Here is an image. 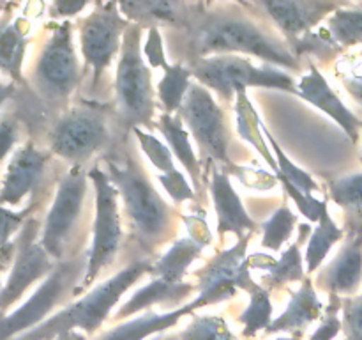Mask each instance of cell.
<instances>
[{
    "instance_id": "cell-39",
    "label": "cell",
    "mask_w": 362,
    "mask_h": 340,
    "mask_svg": "<svg viewBox=\"0 0 362 340\" xmlns=\"http://www.w3.org/2000/svg\"><path fill=\"white\" fill-rule=\"evenodd\" d=\"M276 179L281 183L285 193L288 195L293 202H296V205H297V209H299L300 215H303L306 220H310V222L318 223L322 212H324V209L329 205L327 198L320 200V198H315L313 195H308V193H304V191L297 190L293 184H290L288 181L283 179V177H276Z\"/></svg>"
},
{
    "instance_id": "cell-11",
    "label": "cell",
    "mask_w": 362,
    "mask_h": 340,
    "mask_svg": "<svg viewBox=\"0 0 362 340\" xmlns=\"http://www.w3.org/2000/svg\"><path fill=\"white\" fill-rule=\"evenodd\" d=\"M198 145V154L207 169L216 165L223 172L237 169L232 158V133L225 110L216 101L214 94L202 84L191 85L182 106L177 112Z\"/></svg>"
},
{
    "instance_id": "cell-45",
    "label": "cell",
    "mask_w": 362,
    "mask_h": 340,
    "mask_svg": "<svg viewBox=\"0 0 362 340\" xmlns=\"http://www.w3.org/2000/svg\"><path fill=\"white\" fill-rule=\"evenodd\" d=\"M182 222L186 223V229L189 232L191 239H194L197 243L204 244L205 248L212 244V234L209 229L207 216L202 208H197V211L193 215H182Z\"/></svg>"
},
{
    "instance_id": "cell-18",
    "label": "cell",
    "mask_w": 362,
    "mask_h": 340,
    "mask_svg": "<svg viewBox=\"0 0 362 340\" xmlns=\"http://www.w3.org/2000/svg\"><path fill=\"white\" fill-rule=\"evenodd\" d=\"M297 96L306 99L310 105L331 117L339 128L346 133V137L357 144L362 131V119L356 115L345 103L341 101L334 89L329 85L327 78L315 66V62L308 64V71L300 76L297 84Z\"/></svg>"
},
{
    "instance_id": "cell-38",
    "label": "cell",
    "mask_w": 362,
    "mask_h": 340,
    "mask_svg": "<svg viewBox=\"0 0 362 340\" xmlns=\"http://www.w3.org/2000/svg\"><path fill=\"white\" fill-rule=\"evenodd\" d=\"M341 307L343 298L329 296V303L325 305L320 324L317 326V329L311 333L308 340H334L343 332Z\"/></svg>"
},
{
    "instance_id": "cell-22",
    "label": "cell",
    "mask_w": 362,
    "mask_h": 340,
    "mask_svg": "<svg viewBox=\"0 0 362 340\" xmlns=\"http://www.w3.org/2000/svg\"><path fill=\"white\" fill-rule=\"evenodd\" d=\"M197 310H200V308L197 307L194 300L187 301L184 307L163 312V314L147 310L144 314L134 315L129 321L117 322L115 326L103 332L95 340H147L158 333L172 329L180 319H184L186 315H193Z\"/></svg>"
},
{
    "instance_id": "cell-20",
    "label": "cell",
    "mask_w": 362,
    "mask_h": 340,
    "mask_svg": "<svg viewBox=\"0 0 362 340\" xmlns=\"http://www.w3.org/2000/svg\"><path fill=\"white\" fill-rule=\"evenodd\" d=\"M197 296V285L193 282H180L170 283L161 278H154L147 285L140 287L115 314L112 315L113 322H122L127 317H134L141 312L151 310L156 305L163 307H175L180 308L187 303L189 298Z\"/></svg>"
},
{
    "instance_id": "cell-37",
    "label": "cell",
    "mask_w": 362,
    "mask_h": 340,
    "mask_svg": "<svg viewBox=\"0 0 362 340\" xmlns=\"http://www.w3.org/2000/svg\"><path fill=\"white\" fill-rule=\"evenodd\" d=\"M131 133L134 135V138H136L138 145L141 147L144 154L147 156L148 162L159 170V174L175 172L177 165L175 162H173V154L165 142L159 140L156 135L145 131L144 128H134Z\"/></svg>"
},
{
    "instance_id": "cell-6",
    "label": "cell",
    "mask_w": 362,
    "mask_h": 340,
    "mask_svg": "<svg viewBox=\"0 0 362 340\" xmlns=\"http://www.w3.org/2000/svg\"><path fill=\"white\" fill-rule=\"evenodd\" d=\"M88 179L94 190V218L92 236L88 244L87 273L78 294H85L101 278H108L110 268L117 264L124 244L122 212H120L119 191L106 176L101 163H94L88 169Z\"/></svg>"
},
{
    "instance_id": "cell-10",
    "label": "cell",
    "mask_w": 362,
    "mask_h": 340,
    "mask_svg": "<svg viewBox=\"0 0 362 340\" xmlns=\"http://www.w3.org/2000/svg\"><path fill=\"white\" fill-rule=\"evenodd\" d=\"M49 152L71 166L83 165L112 145L110 115L98 103H78L64 110L48 135Z\"/></svg>"
},
{
    "instance_id": "cell-4",
    "label": "cell",
    "mask_w": 362,
    "mask_h": 340,
    "mask_svg": "<svg viewBox=\"0 0 362 340\" xmlns=\"http://www.w3.org/2000/svg\"><path fill=\"white\" fill-rule=\"evenodd\" d=\"M154 259L129 262L122 266L113 276L92 287L80 300L60 308L57 314L46 319L42 324L25 333L16 340H53L67 332H81L92 335L98 332L106 319L112 315L120 298L145 275H152Z\"/></svg>"
},
{
    "instance_id": "cell-26",
    "label": "cell",
    "mask_w": 362,
    "mask_h": 340,
    "mask_svg": "<svg viewBox=\"0 0 362 340\" xmlns=\"http://www.w3.org/2000/svg\"><path fill=\"white\" fill-rule=\"evenodd\" d=\"M204 248V244L197 243L189 236L179 237L170 244L165 254L156 259L152 264V275L154 278H161L170 283L184 282L187 269L200 257Z\"/></svg>"
},
{
    "instance_id": "cell-46",
    "label": "cell",
    "mask_w": 362,
    "mask_h": 340,
    "mask_svg": "<svg viewBox=\"0 0 362 340\" xmlns=\"http://www.w3.org/2000/svg\"><path fill=\"white\" fill-rule=\"evenodd\" d=\"M87 6L88 2H85V0H78V2H74V0H59V2H53L49 6V16L62 18V21H66L67 18L78 16Z\"/></svg>"
},
{
    "instance_id": "cell-5",
    "label": "cell",
    "mask_w": 362,
    "mask_h": 340,
    "mask_svg": "<svg viewBox=\"0 0 362 340\" xmlns=\"http://www.w3.org/2000/svg\"><path fill=\"white\" fill-rule=\"evenodd\" d=\"M144 27L131 23L122 39L115 69V119L122 130L156 126V91L152 71L141 53Z\"/></svg>"
},
{
    "instance_id": "cell-50",
    "label": "cell",
    "mask_w": 362,
    "mask_h": 340,
    "mask_svg": "<svg viewBox=\"0 0 362 340\" xmlns=\"http://www.w3.org/2000/svg\"><path fill=\"white\" fill-rule=\"evenodd\" d=\"M152 340H166V336H158V339H152Z\"/></svg>"
},
{
    "instance_id": "cell-7",
    "label": "cell",
    "mask_w": 362,
    "mask_h": 340,
    "mask_svg": "<svg viewBox=\"0 0 362 340\" xmlns=\"http://www.w3.org/2000/svg\"><path fill=\"white\" fill-rule=\"evenodd\" d=\"M87 251L69 261L59 262L30 298H27L11 314H4L0 317V340L20 339L52 317L55 308H64V305H69V301L78 296L81 280L87 273Z\"/></svg>"
},
{
    "instance_id": "cell-48",
    "label": "cell",
    "mask_w": 362,
    "mask_h": 340,
    "mask_svg": "<svg viewBox=\"0 0 362 340\" xmlns=\"http://www.w3.org/2000/svg\"><path fill=\"white\" fill-rule=\"evenodd\" d=\"M14 89H16L14 84H4V81L0 80V108H2L4 103L14 94Z\"/></svg>"
},
{
    "instance_id": "cell-29",
    "label": "cell",
    "mask_w": 362,
    "mask_h": 340,
    "mask_svg": "<svg viewBox=\"0 0 362 340\" xmlns=\"http://www.w3.org/2000/svg\"><path fill=\"white\" fill-rule=\"evenodd\" d=\"M343 237H345V230L334 222L327 205L322 212L317 227H313V232H311L310 239L306 243L304 266H306L308 275H313L322 268L327 255L331 254V250L339 241H343Z\"/></svg>"
},
{
    "instance_id": "cell-17",
    "label": "cell",
    "mask_w": 362,
    "mask_h": 340,
    "mask_svg": "<svg viewBox=\"0 0 362 340\" xmlns=\"http://www.w3.org/2000/svg\"><path fill=\"white\" fill-rule=\"evenodd\" d=\"M52 152L39 149L34 142H27L16 149L4 174L0 186V205H20L32 197L45 181Z\"/></svg>"
},
{
    "instance_id": "cell-32",
    "label": "cell",
    "mask_w": 362,
    "mask_h": 340,
    "mask_svg": "<svg viewBox=\"0 0 362 340\" xmlns=\"http://www.w3.org/2000/svg\"><path fill=\"white\" fill-rule=\"evenodd\" d=\"M237 321L243 324L240 335L244 339H253L260 332H265L272 324V321H274V307H272L271 290L258 283L250 293V305L237 317Z\"/></svg>"
},
{
    "instance_id": "cell-43",
    "label": "cell",
    "mask_w": 362,
    "mask_h": 340,
    "mask_svg": "<svg viewBox=\"0 0 362 340\" xmlns=\"http://www.w3.org/2000/svg\"><path fill=\"white\" fill-rule=\"evenodd\" d=\"M341 319L345 340H362V294L343 298Z\"/></svg>"
},
{
    "instance_id": "cell-1",
    "label": "cell",
    "mask_w": 362,
    "mask_h": 340,
    "mask_svg": "<svg viewBox=\"0 0 362 340\" xmlns=\"http://www.w3.org/2000/svg\"><path fill=\"white\" fill-rule=\"evenodd\" d=\"M184 32V53L191 60L214 55L258 57L265 64L300 71V60L264 13L253 14L246 4H191Z\"/></svg>"
},
{
    "instance_id": "cell-15",
    "label": "cell",
    "mask_w": 362,
    "mask_h": 340,
    "mask_svg": "<svg viewBox=\"0 0 362 340\" xmlns=\"http://www.w3.org/2000/svg\"><path fill=\"white\" fill-rule=\"evenodd\" d=\"M255 6L285 38L292 52L300 39L310 34L311 28L317 27L320 21L341 7L339 4L320 2V0H267V2H257Z\"/></svg>"
},
{
    "instance_id": "cell-21",
    "label": "cell",
    "mask_w": 362,
    "mask_h": 340,
    "mask_svg": "<svg viewBox=\"0 0 362 340\" xmlns=\"http://www.w3.org/2000/svg\"><path fill=\"white\" fill-rule=\"evenodd\" d=\"M324 303L318 298L317 287L311 276H306L299 289L292 294L285 312L272 321L265 329V335H278V333H292L303 335L317 319L324 315Z\"/></svg>"
},
{
    "instance_id": "cell-13",
    "label": "cell",
    "mask_w": 362,
    "mask_h": 340,
    "mask_svg": "<svg viewBox=\"0 0 362 340\" xmlns=\"http://www.w3.org/2000/svg\"><path fill=\"white\" fill-rule=\"evenodd\" d=\"M251 237L253 234H247L230 248L219 250L204 268L193 273L197 285L193 300L198 308L232 300L239 289L250 294L258 285L251 276V257L247 255Z\"/></svg>"
},
{
    "instance_id": "cell-49",
    "label": "cell",
    "mask_w": 362,
    "mask_h": 340,
    "mask_svg": "<svg viewBox=\"0 0 362 340\" xmlns=\"http://www.w3.org/2000/svg\"><path fill=\"white\" fill-rule=\"evenodd\" d=\"M303 339V335H290V336H279V339L276 340H300Z\"/></svg>"
},
{
    "instance_id": "cell-36",
    "label": "cell",
    "mask_w": 362,
    "mask_h": 340,
    "mask_svg": "<svg viewBox=\"0 0 362 340\" xmlns=\"http://www.w3.org/2000/svg\"><path fill=\"white\" fill-rule=\"evenodd\" d=\"M180 340H239L221 315H194L180 332Z\"/></svg>"
},
{
    "instance_id": "cell-27",
    "label": "cell",
    "mask_w": 362,
    "mask_h": 340,
    "mask_svg": "<svg viewBox=\"0 0 362 340\" xmlns=\"http://www.w3.org/2000/svg\"><path fill=\"white\" fill-rule=\"evenodd\" d=\"M235 119H237V133L240 135L244 142L251 145L255 151H258V154L267 162L269 169L278 172V163H276L274 152H272L271 145L265 140L264 131H262V120L258 115L257 108L251 103L247 91L237 92L235 96Z\"/></svg>"
},
{
    "instance_id": "cell-53",
    "label": "cell",
    "mask_w": 362,
    "mask_h": 340,
    "mask_svg": "<svg viewBox=\"0 0 362 340\" xmlns=\"http://www.w3.org/2000/svg\"><path fill=\"white\" fill-rule=\"evenodd\" d=\"M2 315H4V312H0V317H2Z\"/></svg>"
},
{
    "instance_id": "cell-25",
    "label": "cell",
    "mask_w": 362,
    "mask_h": 340,
    "mask_svg": "<svg viewBox=\"0 0 362 340\" xmlns=\"http://www.w3.org/2000/svg\"><path fill=\"white\" fill-rule=\"evenodd\" d=\"M297 230H299V237H297L296 243L290 244L283 251L281 259H278L274 266L267 271V275H264L265 289L279 290L288 285V283L303 282L306 278L304 276L306 266H304V255L300 248H303L304 243H308L311 232H313V227H310V223H300Z\"/></svg>"
},
{
    "instance_id": "cell-51",
    "label": "cell",
    "mask_w": 362,
    "mask_h": 340,
    "mask_svg": "<svg viewBox=\"0 0 362 340\" xmlns=\"http://www.w3.org/2000/svg\"><path fill=\"white\" fill-rule=\"evenodd\" d=\"M166 340H173V336H166Z\"/></svg>"
},
{
    "instance_id": "cell-19",
    "label": "cell",
    "mask_w": 362,
    "mask_h": 340,
    "mask_svg": "<svg viewBox=\"0 0 362 340\" xmlns=\"http://www.w3.org/2000/svg\"><path fill=\"white\" fill-rule=\"evenodd\" d=\"M211 170V181L207 188L212 195L216 218H218V236L219 239L226 234H235L237 237H244L247 234L258 232L260 225L250 216L247 209L244 208L243 198L233 188L230 176L223 172L219 166L209 165Z\"/></svg>"
},
{
    "instance_id": "cell-3",
    "label": "cell",
    "mask_w": 362,
    "mask_h": 340,
    "mask_svg": "<svg viewBox=\"0 0 362 340\" xmlns=\"http://www.w3.org/2000/svg\"><path fill=\"white\" fill-rule=\"evenodd\" d=\"M90 188L88 169L83 165L69 166L57 184L39 236L42 248L57 264L88 250L87 236L92 234L88 223L94 208Z\"/></svg>"
},
{
    "instance_id": "cell-23",
    "label": "cell",
    "mask_w": 362,
    "mask_h": 340,
    "mask_svg": "<svg viewBox=\"0 0 362 340\" xmlns=\"http://www.w3.org/2000/svg\"><path fill=\"white\" fill-rule=\"evenodd\" d=\"M156 128L161 131L165 137L166 145L172 151L173 158L179 159L182 166L186 169L187 176H189L191 184H193L194 191H197V198L204 202L205 198V183H204V169H202V159L198 158L194 152L193 144H191V135L187 128L184 126L182 119L177 113H159L156 119Z\"/></svg>"
},
{
    "instance_id": "cell-41",
    "label": "cell",
    "mask_w": 362,
    "mask_h": 340,
    "mask_svg": "<svg viewBox=\"0 0 362 340\" xmlns=\"http://www.w3.org/2000/svg\"><path fill=\"white\" fill-rule=\"evenodd\" d=\"M156 179L161 183L173 204L180 205L187 200H197V191H194L193 184H191V181H187V177L179 169L172 174H158Z\"/></svg>"
},
{
    "instance_id": "cell-24",
    "label": "cell",
    "mask_w": 362,
    "mask_h": 340,
    "mask_svg": "<svg viewBox=\"0 0 362 340\" xmlns=\"http://www.w3.org/2000/svg\"><path fill=\"white\" fill-rule=\"evenodd\" d=\"M189 6L191 4L172 2V0L119 2L120 13L126 20L147 28L158 23H168L170 27L180 28L189 16Z\"/></svg>"
},
{
    "instance_id": "cell-16",
    "label": "cell",
    "mask_w": 362,
    "mask_h": 340,
    "mask_svg": "<svg viewBox=\"0 0 362 340\" xmlns=\"http://www.w3.org/2000/svg\"><path fill=\"white\" fill-rule=\"evenodd\" d=\"M313 282L329 296H357L362 285V227L346 230L338 255L315 273Z\"/></svg>"
},
{
    "instance_id": "cell-31",
    "label": "cell",
    "mask_w": 362,
    "mask_h": 340,
    "mask_svg": "<svg viewBox=\"0 0 362 340\" xmlns=\"http://www.w3.org/2000/svg\"><path fill=\"white\" fill-rule=\"evenodd\" d=\"M327 191L336 205L346 212L349 229L362 227V172L331 181Z\"/></svg>"
},
{
    "instance_id": "cell-47",
    "label": "cell",
    "mask_w": 362,
    "mask_h": 340,
    "mask_svg": "<svg viewBox=\"0 0 362 340\" xmlns=\"http://www.w3.org/2000/svg\"><path fill=\"white\" fill-rule=\"evenodd\" d=\"M343 84H345L346 91L356 98V101L362 105V59L350 69L349 76L343 78Z\"/></svg>"
},
{
    "instance_id": "cell-9",
    "label": "cell",
    "mask_w": 362,
    "mask_h": 340,
    "mask_svg": "<svg viewBox=\"0 0 362 340\" xmlns=\"http://www.w3.org/2000/svg\"><path fill=\"white\" fill-rule=\"evenodd\" d=\"M83 76V66L74 48L73 23L69 20L55 23L35 57L32 85L48 105L66 106Z\"/></svg>"
},
{
    "instance_id": "cell-12",
    "label": "cell",
    "mask_w": 362,
    "mask_h": 340,
    "mask_svg": "<svg viewBox=\"0 0 362 340\" xmlns=\"http://www.w3.org/2000/svg\"><path fill=\"white\" fill-rule=\"evenodd\" d=\"M131 21L120 13L119 2H98L78 23L83 71L92 74L90 87L99 89L106 71L119 59L122 39Z\"/></svg>"
},
{
    "instance_id": "cell-33",
    "label": "cell",
    "mask_w": 362,
    "mask_h": 340,
    "mask_svg": "<svg viewBox=\"0 0 362 340\" xmlns=\"http://www.w3.org/2000/svg\"><path fill=\"white\" fill-rule=\"evenodd\" d=\"M327 32L339 48L362 45V9L339 7L327 18Z\"/></svg>"
},
{
    "instance_id": "cell-8",
    "label": "cell",
    "mask_w": 362,
    "mask_h": 340,
    "mask_svg": "<svg viewBox=\"0 0 362 340\" xmlns=\"http://www.w3.org/2000/svg\"><path fill=\"white\" fill-rule=\"evenodd\" d=\"M198 84L216 92L223 103L235 101L237 92L247 89H276L297 94V84L281 67L264 64L255 66L240 55H214L191 60L186 64Z\"/></svg>"
},
{
    "instance_id": "cell-14",
    "label": "cell",
    "mask_w": 362,
    "mask_h": 340,
    "mask_svg": "<svg viewBox=\"0 0 362 340\" xmlns=\"http://www.w3.org/2000/svg\"><path fill=\"white\" fill-rule=\"evenodd\" d=\"M41 227L37 220L28 218L16 236L9 276L0 289V312L4 314L7 308L16 305L34 283L48 278L49 273L57 268V262L39 241Z\"/></svg>"
},
{
    "instance_id": "cell-34",
    "label": "cell",
    "mask_w": 362,
    "mask_h": 340,
    "mask_svg": "<svg viewBox=\"0 0 362 340\" xmlns=\"http://www.w3.org/2000/svg\"><path fill=\"white\" fill-rule=\"evenodd\" d=\"M297 225V216L293 215L288 204H281L269 220L260 225L262 246L271 251H279L292 237Z\"/></svg>"
},
{
    "instance_id": "cell-52",
    "label": "cell",
    "mask_w": 362,
    "mask_h": 340,
    "mask_svg": "<svg viewBox=\"0 0 362 340\" xmlns=\"http://www.w3.org/2000/svg\"><path fill=\"white\" fill-rule=\"evenodd\" d=\"M0 273H2V269H0ZM0 289H2V283H0Z\"/></svg>"
},
{
    "instance_id": "cell-40",
    "label": "cell",
    "mask_w": 362,
    "mask_h": 340,
    "mask_svg": "<svg viewBox=\"0 0 362 340\" xmlns=\"http://www.w3.org/2000/svg\"><path fill=\"white\" fill-rule=\"evenodd\" d=\"M141 53H144V59L147 62V66L151 69H163L170 66L168 57H166L165 50V39H163L161 28L158 25H152L147 28V34H145V42L141 46Z\"/></svg>"
},
{
    "instance_id": "cell-2",
    "label": "cell",
    "mask_w": 362,
    "mask_h": 340,
    "mask_svg": "<svg viewBox=\"0 0 362 340\" xmlns=\"http://www.w3.org/2000/svg\"><path fill=\"white\" fill-rule=\"evenodd\" d=\"M99 163L119 191L124 222L136 250L144 254V259H152L163 244L173 243L182 215H177L159 195L129 144L120 142L113 149L110 145Z\"/></svg>"
},
{
    "instance_id": "cell-44",
    "label": "cell",
    "mask_w": 362,
    "mask_h": 340,
    "mask_svg": "<svg viewBox=\"0 0 362 340\" xmlns=\"http://www.w3.org/2000/svg\"><path fill=\"white\" fill-rule=\"evenodd\" d=\"M20 140V124L18 119L11 113L0 117V165L6 162Z\"/></svg>"
},
{
    "instance_id": "cell-35",
    "label": "cell",
    "mask_w": 362,
    "mask_h": 340,
    "mask_svg": "<svg viewBox=\"0 0 362 340\" xmlns=\"http://www.w3.org/2000/svg\"><path fill=\"white\" fill-rule=\"evenodd\" d=\"M262 131H264L265 140H267L269 145H271L272 152H274L276 163H278V172H276V177H283V179L288 181L290 184H293L297 190L304 191V193H308V195H311L313 191L320 190V186H318L317 181H315L313 177L306 172V170H303L300 166H297L296 163H293L292 159L286 156V152L279 147L278 140L272 137V133L267 130V126H265L264 123H262Z\"/></svg>"
},
{
    "instance_id": "cell-30",
    "label": "cell",
    "mask_w": 362,
    "mask_h": 340,
    "mask_svg": "<svg viewBox=\"0 0 362 340\" xmlns=\"http://www.w3.org/2000/svg\"><path fill=\"white\" fill-rule=\"evenodd\" d=\"M191 78H193V73L186 64L175 62L166 67L165 74L156 89V96H158L165 113L179 112L191 85H193Z\"/></svg>"
},
{
    "instance_id": "cell-28",
    "label": "cell",
    "mask_w": 362,
    "mask_h": 340,
    "mask_svg": "<svg viewBox=\"0 0 362 340\" xmlns=\"http://www.w3.org/2000/svg\"><path fill=\"white\" fill-rule=\"evenodd\" d=\"M27 30L20 20L0 21V71L13 81H23V62L27 53Z\"/></svg>"
},
{
    "instance_id": "cell-42",
    "label": "cell",
    "mask_w": 362,
    "mask_h": 340,
    "mask_svg": "<svg viewBox=\"0 0 362 340\" xmlns=\"http://www.w3.org/2000/svg\"><path fill=\"white\" fill-rule=\"evenodd\" d=\"M34 205H28L23 211H13V209L0 205V250L11 244L13 236L20 234L27 220L30 218V212Z\"/></svg>"
}]
</instances>
